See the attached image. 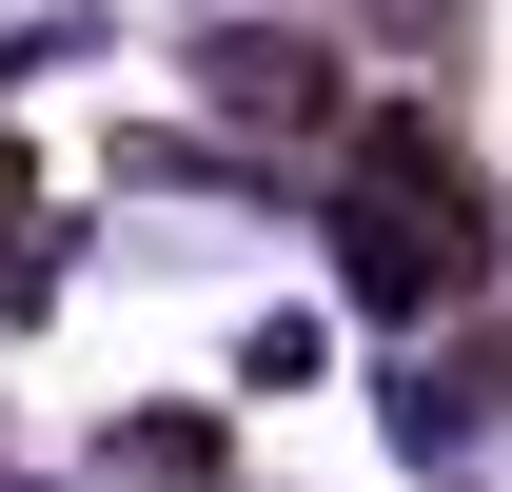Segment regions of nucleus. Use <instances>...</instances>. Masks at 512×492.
Wrapping results in <instances>:
<instances>
[{
    "label": "nucleus",
    "instance_id": "obj_1",
    "mask_svg": "<svg viewBox=\"0 0 512 492\" xmlns=\"http://www.w3.org/2000/svg\"><path fill=\"white\" fill-rule=\"evenodd\" d=\"M217 119H237V138H335L355 99H335L316 40H217Z\"/></svg>",
    "mask_w": 512,
    "mask_h": 492
}]
</instances>
